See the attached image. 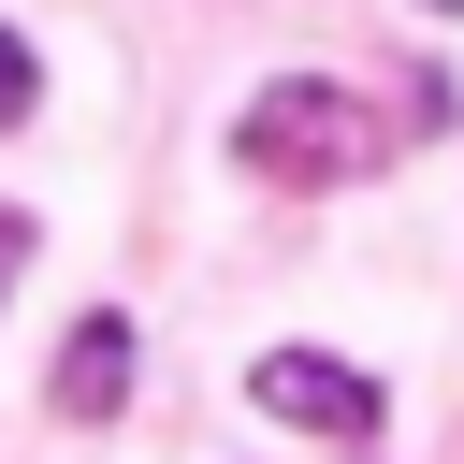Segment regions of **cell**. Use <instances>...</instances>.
<instances>
[{
  "mask_svg": "<svg viewBox=\"0 0 464 464\" xmlns=\"http://www.w3.org/2000/svg\"><path fill=\"white\" fill-rule=\"evenodd\" d=\"M232 160H246V174H276V188H319V174H348V160H362V102H348V87H319V72H290V87H261V102L232 116Z\"/></svg>",
  "mask_w": 464,
  "mask_h": 464,
  "instance_id": "cell-1",
  "label": "cell"
},
{
  "mask_svg": "<svg viewBox=\"0 0 464 464\" xmlns=\"http://www.w3.org/2000/svg\"><path fill=\"white\" fill-rule=\"evenodd\" d=\"M246 392H261L276 420H304V435H377V377H362V362H334V348H261V362H246Z\"/></svg>",
  "mask_w": 464,
  "mask_h": 464,
  "instance_id": "cell-2",
  "label": "cell"
},
{
  "mask_svg": "<svg viewBox=\"0 0 464 464\" xmlns=\"http://www.w3.org/2000/svg\"><path fill=\"white\" fill-rule=\"evenodd\" d=\"M130 392V319L102 304V319H72V348H58V420H102Z\"/></svg>",
  "mask_w": 464,
  "mask_h": 464,
  "instance_id": "cell-3",
  "label": "cell"
},
{
  "mask_svg": "<svg viewBox=\"0 0 464 464\" xmlns=\"http://www.w3.org/2000/svg\"><path fill=\"white\" fill-rule=\"evenodd\" d=\"M29 102H44V58H29V44H14V29H0V130H14V116H29Z\"/></svg>",
  "mask_w": 464,
  "mask_h": 464,
  "instance_id": "cell-4",
  "label": "cell"
},
{
  "mask_svg": "<svg viewBox=\"0 0 464 464\" xmlns=\"http://www.w3.org/2000/svg\"><path fill=\"white\" fill-rule=\"evenodd\" d=\"M14 261H29V218H0V290H14Z\"/></svg>",
  "mask_w": 464,
  "mask_h": 464,
  "instance_id": "cell-5",
  "label": "cell"
},
{
  "mask_svg": "<svg viewBox=\"0 0 464 464\" xmlns=\"http://www.w3.org/2000/svg\"><path fill=\"white\" fill-rule=\"evenodd\" d=\"M420 14H464V0H420Z\"/></svg>",
  "mask_w": 464,
  "mask_h": 464,
  "instance_id": "cell-6",
  "label": "cell"
}]
</instances>
